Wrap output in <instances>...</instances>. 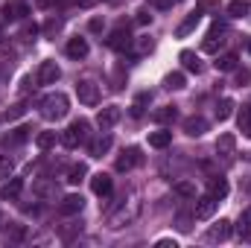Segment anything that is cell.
Masks as SVG:
<instances>
[{
    "label": "cell",
    "instance_id": "1",
    "mask_svg": "<svg viewBox=\"0 0 251 248\" xmlns=\"http://www.w3.org/2000/svg\"><path fill=\"white\" fill-rule=\"evenodd\" d=\"M140 210H143V204H140V196H137V193H131V196H128V201L123 198V204H120L117 210H111V213H108L105 225H108L111 231H120V228L131 225V222L140 216Z\"/></svg>",
    "mask_w": 251,
    "mask_h": 248
},
{
    "label": "cell",
    "instance_id": "2",
    "mask_svg": "<svg viewBox=\"0 0 251 248\" xmlns=\"http://www.w3.org/2000/svg\"><path fill=\"white\" fill-rule=\"evenodd\" d=\"M67 111H70V99H67L64 94H50V97H44V99H41V117H44V120H50V123L64 120V117H67Z\"/></svg>",
    "mask_w": 251,
    "mask_h": 248
},
{
    "label": "cell",
    "instance_id": "3",
    "mask_svg": "<svg viewBox=\"0 0 251 248\" xmlns=\"http://www.w3.org/2000/svg\"><path fill=\"white\" fill-rule=\"evenodd\" d=\"M88 128H91L88 120H73V123L62 131V143L67 149H79V146L88 140Z\"/></svg>",
    "mask_w": 251,
    "mask_h": 248
},
{
    "label": "cell",
    "instance_id": "4",
    "mask_svg": "<svg viewBox=\"0 0 251 248\" xmlns=\"http://www.w3.org/2000/svg\"><path fill=\"white\" fill-rule=\"evenodd\" d=\"M76 97L82 105H97L100 102V85L91 79H82V82H76Z\"/></svg>",
    "mask_w": 251,
    "mask_h": 248
},
{
    "label": "cell",
    "instance_id": "5",
    "mask_svg": "<svg viewBox=\"0 0 251 248\" xmlns=\"http://www.w3.org/2000/svg\"><path fill=\"white\" fill-rule=\"evenodd\" d=\"M225 35H228V29H225V26H219V24H213V26H210V32H207V35H204V41H201V50H204V53H216V50L228 41Z\"/></svg>",
    "mask_w": 251,
    "mask_h": 248
},
{
    "label": "cell",
    "instance_id": "6",
    "mask_svg": "<svg viewBox=\"0 0 251 248\" xmlns=\"http://www.w3.org/2000/svg\"><path fill=\"white\" fill-rule=\"evenodd\" d=\"M140 164H143V155H140V149H137V146H128L123 155L117 158L114 170H117V173H128V170H134V167H140Z\"/></svg>",
    "mask_w": 251,
    "mask_h": 248
},
{
    "label": "cell",
    "instance_id": "7",
    "mask_svg": "<svg viewBox=\"0 0 251 248\" xmlns=\"http://www.w3.org/2000/svg\"><path fill=\"white\" fill-rule=\"evenodd\" d=\"M216 207H219V198H213V196L207 193V196H201V198L196 201V207H193V219H210V216L216 213Z\"/></svg>",
    "mask_w": 251,
    "mask_h": 248
},
{
    "label": "cell",
    "instance_id": "8",
    "mask_svg": "<svg viewBox=\"0 0 251 248\" xmlns=\"http://www.w3.org/2000/svg\"><path fill=\"white\" fill-rule=\"evenodd\" d=\"M231 231H234V228H231V222H228V219H219L216 225H210V228H207L204 243H225V240L231 237Z\"/></svg>",
    "mask_w": 251,
    "mask_h": 248
},
{
    "label": "cell",
    "instance_id": "9",
    "mask_svg": "<svg viewBox=\"0 0 251 248\" xmlns=\"http://www.w3.org/2000/svg\"><path fill=\"white\" fill-rule=\"evenodd\" d=\"M120 117H123V111H120V105H105L100 114H97V123L102 131H108V128H114V125L120 123Z\"/></svg>",
    "mask_w": 251,
    "mask_h": 248
},
{
    "label": "cell",
    "instance_id": "10",
    "mask_svg": "<svg viewBox=\"0 0 251 248\" xmlns=\"http://www.w3.org/2000/svg\"><path fill=\"white\" fill-rule=\"evenodd\" d=\"M59 76H62V70H59L56 62H41L35 82H38V85H53V82H59Z\"/></svg>",
    "mask_w": 251,
    "mask_h": 248
},
{
    "label": "cell",
    "instance_id": "11",
    "mask_svg": "<svg viewBox=\"0 0 251 248\" xmlns=\"http://www.w3.org/2000/svg\"><path fill=\"white\" fill-rule=\"evenodd\" d=\"M85 207V198L79 196V193H70V196H64L62 204H59V213L62 216H73V213H79Z\"/></svg>",
    "mask_w": 251,
    "mask_h": 248
},
{
    "label": "cell",
    "instance_id": "12",
    "mask_svg": "<svg viewBox=\"0 0 251 248\" xmlns=\"http://www.w3.org/2000/svg\"><path fill=\"white\" fill-rule=\"evenodd\" d=\"M64 50H67V56H70L73 62H79V59H85V56H88V50H91V47H88V41H85V38H79V35H76V38H70V41H67V47H64Z\"/></svg>",
    "mask_w": 251,
    "mask_h": 248
},
{
    "label": "cell",
    "instance_id": "13",
    "mask_svg": "<svg viewBox=\"0 0 251 248\" xmlns=\"http://www.w3.org/2000/svg\"><path fill=\"white\" fill-rule=\"evenodd\" d=\"M105 44H108L111 50H126V47L131 44V35H128V29H126V26H120V29H114V32L105 38Z\"/></svg>",
    "mask_w": 251,
    "mask_h": 248
},
{
    "label": "cell",
    "instance_id": "14",
    "mask_svg": "<svg viewBox=\"0 0 251 248\" xmlns=\"http://www.w3.org/2000/svg\"><path fill=\"white\" fill-rule=\"evenodd\" d=\"M111 187H114V181H111L108 173H97V175H91V190H94L97 196H108Z\"/></svg>",
    "mask_w": 251,
    "mask_h": 248
},
{
    "label": "cell",
    "instance_id": "15",
    "mask_svg": "<svg viewBox=\"0 0 251 248\" xmlns=\"http://www.w3.org/2000/svg\"><path fill=\"white\" fill-rule=\"evenodd\" d=\"M21 193H24V181L21 178H12V181H6V184L0 187V198L3 201H15Z\"/></svg>",
    "mask_w": 251,
    "mask_h": 248
},
{
    "label": "cell",
    "instance_id": "16",
    "mask_svg": "<svg viewBox=\"0 0 251 248\" xmlns=\"http://www.w3.org/2000/svg\"><path fill=\"white\" fill-rule=\"evenodd\" d=\"M207 131V120L204 117H187L184 120V134L187 137H201Z\"/></svg>",
    "mask_w": 251,
    "mask_h": 248
},
{
    "label": "cell",
    "instance_id": "17",
    "mask_svg": "<svg viewBox=\"0 0 251 248\" xmlns=\"http://www.w3.org/2000/svg\"><path fill=\"white\" fill-rule=\"evenodd\" d=\"M111 149V134H102V137H97V140H91V146H88V152H91V158H102L105 152Z\"/></svg>",
    "mask_w": 251,
    "mask_h": 248
},
{
    "label": "cell",
    "instance_id": "18",
    "mask_svg": "<svg viewBox=\"0 0 251 248\" xmlns=\"http://www.w3.org/2000/svg\"><path fill=\"white\" fill-rule=\"evenodd\" d=\"M234 146H237V137L234 134H219V140H216V152L222 155V158H231L234 155Z\"/></svg>",
    "mask_w": 251,
    "mask_h": 248
},
{
    "label": "cell",
    "instance_id": "19",
    "mask_svg": "<svg viewBox=\"0 0 251 248\" xmlns=\"http://www.w3.org/2000/svg\"><path fill=\"white\" fill-rule=\"evenodd\" d=\"M199 21H201V12H193V15H187V18H184V21H181V24L176 26V35H178V38L190 35V32H193V29L199 26Z\"/></svg>",
    "mask_w": 251,
    "mask_h": 248
},
{
    "label": "cell",
    "instance_id": "20",
    "mask_svg": "<svg viewBox=\"0 0 251 248\" xmlns=\"http://www.w3.org/2000/svg\"><path fill=\"white\" fill-rule=\"evenodd\" d=\"M170 143H173V131H167V128L149 134V146H152V149H167Z\"/></svg>",
    "mask_w": 251,
    "mask_h": 248
},
{
    "label": "cell",
    "instance_id": "21",
    "mask_svg": "<svg viewBox=\"0 0 251 248\" xmlns=\"http://www.w3.org/2000/svg\"><path fill=\"white\" fill-rule=\"evenodd\" d=\"M24 15H26V6L24 3H6L3 6V18L6 21H21Z\"/></svg>",
    "mask_w": 251,
    "mask_h": 248
},
{
    "label": "cell",
    "instance_id": "22",
    "mask_svg": "<svg viewBox=\"0 0 251 248\" xmlns=\"http://www.w3.org/2000/svg\"><path fill=\"white\" fill-rule=\"evenodd\" d=\"M164 88H167V91H181V88H187V79H184V73H181V70L170 73V76L164 79Z\"/></svg>",
    "mask_w": 251,
    "mask_h": 248
},
{
    "label": "cell",
    "instance_id": "23",
    "mask_svg": "<svg viewBox=\"0 0 251 248\" xmlns=\"http://www.w3.org/2000/svg\"><path fill=\"white\" fill-rule=\"evenodd\" d=\"M178 59H181V64L187 67L190 73H201V62H199V56H196L193 50H181V56H178Z\"/></svg>",
    "mask_w": 251,
    "mask_h": 248
},
{
    "label": "cell",
    "instance_id": "24",
    "mask_svg": "<svg viewBox=\"0 0 251 248\" xmlns=\"http://www.w3.org/2000/svg\"><path fill=\"white\" fill-rule=\"evenodd\" d=\"M249 12H251L249 0H231V3H228V15H231V18H246Z\"/></svg>",
    "mask_w": 251,
    "mask_h": 248
},
{
    "label": "cell",
    "instance_id": "25",
    "mask_svg": "<svg viewBox=\"0 0 251 248\" xmlns=\"http://www.w3.org/2000/svg\"><path fill=\"white\" fill-rule=\"evenodd\" d=\"M176 117H178V111H176L173 105H164V108L152 111V120H155V123H173Z\"/></svg>",
    "mask_w": 251,
    "mask_h": 248
},
{
    "label": "cell",
    "instance_id": "26",
    "mask_svg": "<svg viewBox=\"0 0 251 248\" xmlns=\"http://www.w3.org/2000/svg\"><path fill=\"white\" fill-rule=\"evenodd\" d=\"M237 125H240V131H243L246 137H251V108L249 105L240 108V114H237Z\"/></svg>",
    "mask_w": 251,
    "mask_h": 248
},
{
    "label": "cell",
    "instance_id": "27",
    "mask_svg": "<svg viewBox=\"0 0 251 248\" xmlns=\"http://www.w3.org/2000/svg\"><path fill=\"white\" fill-rule=\"evenodd\" d=\"M234 108H237V105H234V99H228V97H225V99H219V105H216V120H228V117L234 114Z\"/></svg>",
    "mask_w": 251,
    "mask_h": 248
},
{
    "label": "cell",
    "instance_id": "28",
    "mask_svg": "<svg viewBox=\"0 0 251 248\" xmlns=\"http://www.w3.org/2000/svg\"><path fill=\"white\" fill-rule=\"evenodd\" d=\"M85 175H88V167H85V164H76V167H70L67 181H70V184H82V181H85Z\"/></svg>",
    "mask_w": 251,
    "mask_h": 248
},
{
    "label": "cell",
    "instance_id": "29",
    "mask_svg": "<svg viewBox=\"0 0 251 248\" xmlns=\"http://www.w3.org/2000/svg\"><path fill=\"white\" fill-rule=\"evenodd\" d=\"M210 196L222 201V198L228 196V181H225V178H213V181H210Z\"/></svg>",
    "mask_w": 251,
    "mask_h": 248
},
{
    "label": "cell",
    "instance_id": "30",
    "mask_svg": "<svg viewBox=\"0 0 251 248\" xmlns=\"http://www.w3.org/2000/svg\"><path fill=\"white\" fill-rule=\"evenodd\" d=\"M216 70H222V73H228V70H237V56H234V53H225V56H219V59H216Z\"/></svg>",
    "mask_w": 251,
    "mask_h": 248
},
{
    "label": "cell",
    "instance_id": "31",
    "mask_svg": "<svg viewBox=\"0 0 251 248\" xmlns=\"http://www.w3.org/2000/svg\"><path fill=\"white\" fill-rule=\"evenodd\" d=\"M29 131H32V128H26V125H21V128H15V134H9V137H3V143H6V146H9V143H12V146H15V143H24V140L29 137Z\"/></svg>",
    "mask_w": 251,
    "mask_h": 248
},
{
    "label": "cell",
    "instance_id": "32",
    "mask_svg": "<svg viewBox=\"0 0 251 248\" xmlns=\"http://www.w3.org/2000/svg\"><path fill=\"white\" fill-rule=\"evenodd\" d=\"M12 173H15V161L9 155H0V181L12 178Z\"/></svg>",
    "mask_w": 251,
    "mask_h": 248
},
{
    "label": "cell",
    "instance_id": "33",
    "mask_svg": "<svg viewBox=\"0 0 251 248\" xmlns=\"http://www.w3.org/2000/svg\"><path fill=\"white\" fill-rule=\"evenodd\" d=\"M24 114H26V105H24V102H18V105L6 108V111L0 114V120H18V117H24Z\"/></svg>",
    "mask_w": 251,
    "mask_h": 248
},
{
    "label": "cell",
    "instance_id": "34",
    "mask_svg": "<svg viewBox=\"0 0 251 248\" xmlns=\"http://www.w3.org/2000/svg\"><path fill=\"white\" fill-rule=\"evenodd\" d=\"M53 143H56V131H41V134L35 137V146H38V149H50Z\"/></svg>",
    "mask_w": 251,
    "mask_h": 248
},
{
    "label": "cell",
    "instance_id": "35",
    "mask_svg": "<svg viewBox=\"0 0 251 248\" xmlns=\"http://www.w3.org/2000/svg\"><path fill=\"white\" fill-rule=\"evenodd\" d=\"M249 231H251V210H246V213L240 216V222H237V234H240V237H246Z\"/></svg>",
    "mask_w": 251,
    "mask_h": 248
},
{
    "label": "cell",
    "instance_id": "36",
    "mask_svg": "<svg viewBox=\"0 0 251 248\" xmlns=\"http://www.w3.org/2000/svg\"><path fill=\"white\" fill-rule=\"evenodd\" d=\"M176 193L184 196V198H196V187L190 184V181H178V184H176Z\"/></svg>",
    "mask_w": 251,
    "mask_h": 248
},
{
    "label": "cell",
    "instance_id": "37",
    "mask_svg": "<svg viewBox=\"0 0 251 248\" xmlns=\"http://www.w3.org/2000/svg\"><path fill=\"white\" fill-rule=\"evenodd\" d=\"M59 29H62V21H59V18H50V21L44 24V32H47V38H56V35H59Z\"/></svg>",
    "mask_w": 251,
    "mask_h": 248
},
{
    "label": "cell",
    "instance_id": "38",
    "mask_svg": "<svg viewBox=\"0 0 251 248\" xmlns=\"http://www.w3.org/2000/svg\"><path fill=\"white\" fill-rule=\"evenodd\" d=\"M152 50H155V41L146 38V35H140V38H137V53L143 56V53H152Z\"/></svg>",
    "mask_w": 251,
    "mask_h": 248
},
{
    "label": "cell",
    "instance_id": "39",
    "mask_svg": "<svg viewBox=\"0 0 251 248\" xmlns=\"http://www.w3.org/2000/svg\"><path fill=\"white\" fill-rule=\"evenodd\" d=\"M149 99H152L149 94H140V97H137V102L131 105V114H134V117H140V114H143V105H146Z\"/></svg>",
    "mask_w": 251,
    "mask_h": 248
},
{
    "label": "cell",
    "instance_id": "40",
    "mask_svg": "<svg viewBox=\"0 0 251 248\" xmlns=\"http://www.w3.org/2000/svg\"><path fill=\"white\" fill-rule=\"evenodd\" d=\"M190 222H193V216H187V213H178V219H176V225H178V231H190V228H193Z\"/></svg>",
    "mask_w": 251,
    "mask_h": 248
},
{
    "label": "cell",
    "instance_id": "41",
    "mask_svg": "<svg viewBox=\"0 0 251 248\" xmlns=\"http://www.w3.org/2000/svg\"><path fill=\"white\" fill-rule=\"evenodd\" d=\"M251 82V73L249 70H240V73H237V88H243V85H249Z\"/></svg>",
    "mask_w": 251,
    "mask_h": 248
},
{
    "label": "cell",
    "instance_id": "42",
    "mask_svg": "<svg viewBox=\"0 0 251 248\" xmlns=\"http://www.w3.org/2000/svg\"><path fill=\"white\" fill-rule=\"evenodd\" d=\"M149 21H152V15H149L146 9H140V12H137V24H149Z\"/></svg>",
    "mask_w": 251,
    "mask_h": 248
},
{
    "label": "cell",
    "instance_id": "43",
    "mask_svg": "<svg viewBox=\"0 0 251 248\" xmlns=\"http://www.w3.org/2000/svg\"><path fill=\"white\" fill-rule=\"evenodd\" d=\"M158 3V9H170V6H176V3H181V0H155Z\"/></svg>",
    "mask_w": 251,
    "mask_h": 248
},
{
    "label": "cell",
    "instance_id": "44",
    "mask_svg": "<svg viewBox=\"0 0 251 248\" xmlns=\"http://www.w3.org/2000/svg\"><path fill=\"white\" fill-rule=\"evenodd\" d=\"M100 29H102V21H100V18H94V21H91V32H100Z\"/></svg>",
    "mask_w": 251,
    "mask_h": 248
},
{
    "label": "cell",
    "instance_id": "45",
    "mask_svg": "<svg viewBox=\"0 0 251 248\" xmlns=\"http://www.w3.org/2000/svg\"><path fill=\"white\" fill-rule=\"evenodd\" d=\"M158 248H176V240H158Z\"/></svg>",
    "mask_w": 251,
    "mask_h": 248
},
{
    "label": "cell",
    "instance_id": "46",
    "mask_svg": "<svg viewBox=\"0 0 251 248\" xmlns=\"http://www.w3.org/2000/svg\"><path fill=\"white\" fill-rule=\"evenodd\" d=\"M38 3H41V6H62L64 0H38Z\"/></svg>",
    "mask_w": 251,
    "mask_h": 248
},
{
    "label": "cell",
    "instance_id": "47",
    "mask_svg": "<svg viewBox=\"0 0 251 248\" xmlns=\"http://www.w3.org/2000/svg\"><path fill=\"white\" fill-rule=\"evenodd\" d=\"M249 53H251V38H249Z\"/></svg>",
    "mask_w": 251,
    "mask_h": 248
}]
</instances>
